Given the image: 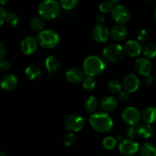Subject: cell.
<instances>
[{"mask_svg":"<svg viewBox=\"0 0 156 156\" xmlns=\"http://www.w3.org/2000/svg\"><path fill=\"white\" fill-rule=\"evenodd\" d=\"M76 140H77L76 136L73 133H68L67 134H66L63 138L64 144L67 147H71V146H74L76 143Z\"/></svg>","mask_w":156,"mask_h":156,"instance_id":"d6a6232c","label":"cell"},{"mask_svg":"<svg viewBox=\"0 0 156 156\" xmlns=\"http://www.w3.org/2000/svg\"><path fill=\"white\" fill-rule=\"evenodd\" d=\"M108 1H109L110 2L112 3L113 5H119V2H120V0H108Z\"/></svg>","mask_w":156,"mask_h":156,"instance_id":"b9f144b4","label":"cell"},{"mask_svg":"<svg viewBox=\"0 0 156 156\" xmlns=\"http://www.w3.org/2000/svg\"><path fill=\"white\" fill-rule=\"evenodd\" d=\"M85 125L83 117L79 114H71L66 119L64 126L66 129L69 133H77L82 130Z\"/></svg>","mask_w":156,"mask_h":156,"instance_id":"ba28073f","label":"cell"},{"mask_svg":"<svg viewBox=\"0 0 156 156\" xmlns=\"http://www.w3.org/2000/svg\"><path fill=\"white\" fill-rule=\"evenodd\" d=\"M6 23L11 27H15L19 23V17L15 12H9L6 18Z\"/></svg>","mask_w":156,"mask_h":156,"instance_id":"f1b7e54d","label":"cell"},{"mask_svg":"<svg viewBox=\"0 0 156 156\" xmlns=\"http://www.w3.org/2000/svg\"><path fill=\"white\" fill-rule=\"evenodd\" d=\"M108 90L112 94H120L122 92V88H123V85L120 84V82L117 80H112L108 83Z\"/></svg>","mask_w":156,"mask_h":156,"instance_id":"83f0119b","label":"cell"},{"mask_svg":"<svg viewBox=\"0 0 156 156\" xmlns=\"http://www.w3.org/2000/svg\"><path fill=\"white\" fill-rule=\"evenodd\" d=\"M121 118L125 123L129 126H135L140 123L142 115L138 109L133 107L125 108L121 113Z\"/></svg>","mask_w":156,"mask_h":156,"instance_id":"52a82bcc","label":"cell"},{"mask_svg":"<svg viewBox=\"0 0 156 156\" xmlns=\"http://www.w3.org/2000/svg\"><path fill=\"white\" fill-rule=\"evenodd\" d=\"M146 1H152V0H146Z\"/></svg>","mask_w":156,"mask_h":156,"instance_id":"bcb514c9","label":"cell"},{"mask_svg":"<svg viewBox=\"0 0 156 156\" xmlns=\"http://www.w3.org/2000/svg\"><path fill=\"white\" fill-rule=\"evenodd\" d=\"M142 120L144 121V123H151L156 121V108L154 107H149V108H145L141 114Z\"/></svg>","mask_w":156,"mask_h":156,"instance_id":"ffe728a7","label":"cell"},{"mask_svg":"<svg viewBox=\"0 0 156 156\" xmlns=\"http://www.w3.org/2000/svg\"><path fill=\"white\" fill-rule=\"evenodd\" d=\"M137 134L143 139H149L153 133V129L149 123H143L137 126Z\"/></svg>","mask_w":156,"mask_h":156,"instance_id":"7402d4cb","label":"cell"},{"mask_svg":"<svg viewBox=\"0 0 156 156\" xmlns=\"http://www.w3.org/2000/svg\"><path fill=\"white\" fill-rule=\"evenodd\" d=\"M0 156H8V155H6V154L5 153V152H0Z\"/></svg>","mask_w":156,"mask_h":156,"instance_id":"ee69618b","label":"cell"},{"mask_svg":"<svg viewBox=\"0 0 156 156\" xmlns=\"http://www.w3.org/2000/svg\"><path fill=\"white\" fill-rule=\"evenodd\" d=\"M128 31L126 27L121 24L114 26L111 30V37L116 41H123L127 37Z\"/></svg>","mask_w":156,"mask_h":156,"instance_id":"d6986e66","label":"cell"},{"mask_svg":"<svg viewBox=\"0 0 156 156\" xmlns=\"http://www.w3.org/2000/svg\"><path fill=\"white\" fill-rule=\"evenodd\" d=\"M105 16L102 15H98L96 17V21H97L98 24H103V23L105 22Z\"/></svg>","mask_w":156,"mask_h":156,"instance_id":"60d3db41","label":"cell"},{"mask_svg":"<svg viewBox=\"0 0 156 156\" xmlns=\"http://www.w3.org/2000/svg\"><path fill=\"white\" fill-rule=\"evenodd\" d=\"M60 8L57 0H43L38 5V15L44 20H53L59 15Z\"/></svg>","mask_w":156,"mask_h":156,"instance_id":"7a4b0ae2","label":"cell"},{"mask_svg":"<svg viewBox=\"0 0 156 156\" xmlns=\"http://www.w3.org/2000/svg\"><path fill=\"white\" fill-rule=\"evenodd\" d=\"M79 0H60V5L67 11L73 10L78 6Z\"/></svg>","mask_w":156,"mask_h":156,"instance_id":"f546056e","label":"cell"},{"mask_svg":"<svg viewBox=\"0 0 156 156\" xmlns=\"http://www.w3.org/2000/svg\"><path fill=\"white\" fill-rule=\"evenodd\" d=\"M59 35L55 30H44L38 34V44L45 49H53L57 46L59 42Z\"/></svg>","mask_w":156,"mask_h":156,"instance_id":"277c9868","label":"cell"},{"mask_svg":"<svg viewBox=\"0 0 156 156\" xmlns=\"http://www.w3.org/2000/svg\"><path fill=\"white\" fill-rule=\"evenodd\" d=\"M124 91L127 93H133L138 90L140 85V79L133 73L127 74L123 79L122 82Z\"/></svg>","mask_w":156,"mask_h":156,"instance_id":"8fae6325","label":"cell"},{"mask_svg":"<svg viewBox=\"0 0 156 156\" xmlns=\"http://www.w3.org/2000/svg\"><path fill=\"white\" fill-rule=\"evenodd\" d=\"M123 50L128 56L131 57H136L141 54L142 46L139 41L129 40L125 43Z\"/></svg>","mask_w":156,"mask_h":156,"instance_id":"5bb4252c","label":"cell"},{"mask_svg":"<svg viewBox=\"0 0 156 156\" xmlns=\"http://www.w3.org/2000/svg\"><path fill=\"white\" fill-rule=\"evenodd\" d=\"M8 14H9V12H7V10H6L3 6H2V7L0 8V25L1 26H2V24H4L5 21H6Z\"/></svg>","mask_w":156,"mask_h":156,"instance_id":"8d00e7d4","label":"cell"},{"mask_svg":"<svg viewBox=\"0 0 156 156\" xmlns=\"http://www.w3.org/2000/svg\"><path fill=\"white\" fill-rule=\"evenodd\" d=\"M98 100L94 96L91 95L87 98L85 101V108L86 111L90 114H93L98 107Z\"/></svg>","mask_w":156,"mask_h":156,"instance_id":"603a6c76","label":"cell"},{"mask_svg":"<svg viewBox=\"0 0 156 156\" xmlns=\"http://www.w3.org/2000/svg\"><path fill=\"white\" fill-rule=\"evenodd\" d=\"M123 48L120 44H111L103 50L104 59L111 63L117 62L123 57Z\"/></svg>","mask_w":156,"mask_h":156,"instance_id":"5b68a950","label":"cell"},{"mask_svg":"<svg viewBox=\"0 0 156 156\" xmlns=\"http://www.w3.org/2000/svg\"><path fill=\"white\" fill-rule=\"evenodd\" d=\"M140 150L139 143L134 140H123L119 145V151L124 156H133Z\"/></svg>","mask_w":156,"mask_h":156,"instance_id":"30bf717a","label":"cell"},{"mask_svg":"<svg viewBox=\"0 0 156 156\" xmlns=\"http://www.w3.org/2000/svg\"><path fill=\"white\" fill-rule=\"evenodd\" d=\"M143 54L148 59H154L156 57V44L149 43L143 49Z\"/></svg>","mask_w":156,"mask_h":156,"instance_id":"484cf974","label":"cell"},{"mask_svg":"<svg viewBox=\"0 0 156 156\" xmlns=\"http://www.w3.org/2000/svg\"><path fill=\"white\" fill-rule=\"evenodd\" d=\"M129 93L126 92V91H122L121 93H120L118 95V100L120 103L125 104L129 101Z\"/></svg>","mask_w":156,"mask_h":156,"instance_id":"74e56055","label":"cell"},{"mask_svg":"<svg viewBox=\"0 0 156 156\" xmlns=\"http://www.w3.org/2000/svg\"><path fill=\"white\" fill-rule=\"evenodd\" d=\"M111 32L104 24H97L91 30V37L98 44H105L109 39Z\"/></svg>","mask_w":156,"mask_h":156,"instance_id":"9c48e42d","label":"cell"},{"mask_svg":"<svg viewBox=\"0 0 156 156\" xmlns=\"http://www.w3.org/2000/svg\"><path fill=\"white\" fill-rule=\"evenodd\" d=\"M102 145L108 150H112L117 146V141L114 137L107 136L102 141Z\"/></svg>","mask_w":156,"mask_h":156,"instance_id":"4dcf8cb0","label":"cell"},{"mask_svg":"<svg viewBox=\"0 0 156 156\" xmlns=\"http://www.w3.org/2000/svg\"><path fill=\"white\" fill-rule=\"evenodd\" d=\"M10 62H9L6 59H2L1 62H0V70H1L2 73H6V72L9 71L10 69Z\"/></svg>","mask_w":156,"mask_h":156,"instance_id":"d590c367","label":"cell"},{"mask_svg":"<svg viewBox=\"0 0 156 156\" xmlns=\"http://www.w3.org/2000/svg\"><path fill=\"white\" fill-rule=\"evenodd\" d=\"M111 16L117 24L123 25L129 22L131 15L128 8L123 5L119 4L114 7V9L111 12Z\"/></svg>","mask_w":156,"mask_h":156,"instance_id":"8992f818","label":"cell"},{"mask_svg":"<svg viewBox=\"0 0 156 156\" xmlns=\"http://www.w3.org/2000/svg\"><path fill=\"white\" fill-rule=\"evenodd\" d=\"M105 64L100 57L97 56H89L85 59L82 63V71L87 76L94 77L103 73Z\"/></svg>","mask_w":156,"mask_h":156,"instance_id":"3957f363","label":"cell"},{"mask_svg":"<svg viewBox=\"0 0 156 156\" xmlns=\"http://www.w3.org/2000/svg\"><path fill=\"white\" fill-rule=\"evenodd\" d=\"M141 156H156V147L150 143H145L140 149Z\"/></svg>","mask_w":156,"mask_h":156,"instance_id":"cb8c5ba5","label":"cell"},{"mask_svg":"<svg viewBox=\"0 0 156 156\" xmlns=\"http://www.w3.org/2000/svg\"><path fill=\"white\" fill-rule=\"evenodd\" d=\"M25 76L30 81H36L41 79V70L38 66L35 65H30L26 68L25 71Z\"/></svg>","mask_w":156,"mask_h":156,"instance_id":"44dd1931","label":"cell"},{"mask_svg":"<svg viewBox=\"0 0 156 156\" xmlns=\"http://www.w3.org/2000/svg\"><path fill=\"white\" fill-rule=\"evenodd\" d=\"M45 66L47 70L50 74H58L62 69V63L57 57L50 56L46 59Z\"/></svg>","mask_w":156,"mask_h":156,"instance_id":"2e32d148","label":"cell"},{"mask_svg":"<svg viewBox=\"0 0 156 156\" xmlns=\"http://www.w3.org/2000/svg\"><path fill=\"white\" fill-rule=\"evenodd\" d=\"M117 100L113 96H105L101 100L100 107L105 112H113L117 108Z\"/></svg>","mask_w":156,"mask_h":156,"instance_id":"ac0fdd59","label":"cell"},{"mask_svg":"<svg viewBox=\"0 0 156 156\" xmlns=\"http://www.w3.org/2000/svg\"><path fill=\"white\" fill-rule=\"evenodd\" d=\"M30 26L32 30L35 32L41 33L44 30L45 27V22L44 20L41 17H34L31 19L30 23Z\"/></svg>","mask_w":156,"mask_h":156,"instance_id":"d4e9b609","label":"cell"},{"mask_svg":"<svg viewBox=\"0 0 156 156\" xmlns=\"http://www.w3.org/2000/svg\"><path fill=\"white\" fill-rule=\"evenodd\" d=\"M150 37V34H149V31L146 29H142L137 34V39L138 41L140 43H146L147 42Z\"/></svg>","mask_w":156,"mask_h":156,"instance_id":"836d02e7","label":"cell"},{"mask_svg":"<svg viewBox=\"0 0 156 156\" xmlns=\"http://www.w3.org/2000/svg\"><path fill=\"white\" fill-rule=\"evenodd\" d=\"M97 85V81L95 78L92 76H87L82 81V86L85 90L88 91H93Z\"/></svg>","mask_w":156,"mask_h":156,"instance_id":"4316f807","label":"cell"},{"mask_svg":"<svg viewBox=\"0 0 156 156\" xmlns=\"http://www.w3.org/2000/svg\"><path fill=\"white\" fill-rule=\"evenodd\" d=\"M18 85V79L14 75L5 74L1 79V88L5 91H13Z\"/></svg>","mask_w":156,"mask_h":156,"instance_id":"e0dca14e","label":"cell"},{"mask_svg":"<svg viewBox=\"0 0 156 156\" xmlns=\"http://www.w3.org/2000/svg\"><path fill=\"white\" fill-rule=\"evenodd\" d=\"M154 18H155V20L156 21V8H155V11H154Z\"/></svg>","mask_w":156,"mask_h":156,"instance_id":"f6af8a7d","label":"cell"},{"mask_svg":"<svg viewBox=\"0 0 156 156\" xmlns=\"http://www.w3.org/2000/svg\"><path fill=\"white\" fill-rule=\"evenodd\" d=\"M8 1H9V0H0V3H1L2 6H3L4 5H5L6 3L8 2Z\"/></svg>","mask_w":156,"mask_h":156,"instance_id":"7bdbcfd3","label":"cell"},{"mask_svg":"<svg viewBox=\"0 0 156 156\" xmlns=\"http://www.w3.org/2000/svg\"><path fill=\"white\" fill-rule=\"evenodd\" d=\"M144 82H145V83L146 84V85H152V84L153 83V82H154L153 77H152V76H150V75H149V76H146V77H145V79H144Z\"/></svg>","mask_w":156,"mask_h":156,"instance_id":"ab89813d","label":"cell"},{"mask_svg":"<svg viewBox=\"0 0 156 156\" xmlns=\"http://www.w3.org/2000/svg\"><path fill=\"white\" fill-rule=\"evenodd\" d=\"M38 41L32 36H27L21 41L20 44L21 51L25 55H31L37 50Z\"/></svg>","mask_w":156,"mask_h":156,"instance_id":"4fadbf2b","label":"cell"},{"mask_svg":"<svg viewBox=\"0 0 156 156\" xmlns=\"http://www.w3.org/2000/svg\"><path fill=\"white\" fill-rule=\"evenodd\" d=\"M84 74L85 73L80 69L73 67V68H70L69 69L67 70L65 76L66 80L69 83L79 84L81 82H82L84 80V79H85Z\"/></svg>","mask_w":156,"mask_h":156,"instance_id":"9a60e30c","label":"cell"},{"mask_svg":"<svg viewBox=\"0 0 156 156\" xmlns=\"http://www.w3.org/2000/svg\"><path fill=\"white\" fill-rule=\"evenodd\" d=\"M6 54V48L5 47L4 44H2V43H1L0 44V59H3V58H4V56H5Z\"/></svg>","mask_w":156,"mask_h":156,"instance_id":"f35d334b","label":"cell"},{"mask_svg":"<svg viewBox=\"0 0 156 156\" xmlns=\"http://www.w3.org/2000/svg\"><path fill=\"white\" fill-rule=\"evenodd\" d=\"M114 5L111 2H110L108 0H105V1H102L99 4V10L104 14H108L110 12H112L113 9H114Z\"/></svg>","mask_w":156,"mask_h":156,"instance_id":"1f68e13d","label":"cell"},{"mask_svg":"<svg viewBox=\"0 0 156 156\" xmlns=\"http://www.w3.org/2000/svg\"><path fill=\"white\" fill-rule=\"evenodd\" d=\"M90 125L94 130L98 133H108L113 128L112 118L105 112H96L88 119Z\"/></svg>","mask_w":156,"mask_h":156,"instance_id":"6da1fadb","label":"cell"},{"mask_svg":"<svg viewBox=\"0 0 156 156\" xmlns=\"http://www.w3.org/2000/svg\"><path fill=\"white\" fill-rule=\"evenodd\" d=\"M135 70L139 75L142 76H149L152 70V63L149 59L146 57H140L135 62Z\"/></svg>","mask_w":156,"mask_h":156,"instance_id":"7c38bea8","label":"cell"},{"mask_svg":"<svg viewBox=\"0 0 156 156\" xmlns=\"http://www.w3.org/2000/svg\"><path fill=\"white\" fill-rule=\"evenodd\" d=\"M126 133L127 135V136L129 137L131 140H133L136 137V136L138 135L137 134V129L135 127V126H129V127H128L126 130Z\"/></svg>","mask_w":156,"mask_h":156,"instance_id":"e575fe53","label":"cell"}]
</instances>
